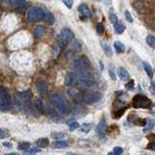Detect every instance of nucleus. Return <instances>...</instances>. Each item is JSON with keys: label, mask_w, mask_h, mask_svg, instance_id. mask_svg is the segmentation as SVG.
Returning a JSON list of instances; mask_svg holds the SVG:
<instances>
[{"label": "nucleus", "mask_w": 155, "mask_h": 155, "mask_svg": "<svg viewBox=\"0 0 155 155\" xmlns=\"http://www.w3.org/2000/svg\"><path fill=\"white\" fill-rule=\"evenodd\" d=\"M11 4L13 6H15V7H16L20 12L23 13V12H25L26 9L28 8L29 2L23 1V0H13V1H11Z\"/></svg>", "instance_id": "1a4fd4ad"}, {"label": "nucleus", "mask_w": 155, "mask_h": 155, "mask_svg": "<svg viewBox=\"0 0 155 155\" xmlns=\"http://www.w3.org/2000/svg\"><path fill=\"white\" fill-rule=\"evenodd\" d=\"M44 16V10L41 8H32L28 12V20L32 22H40L43 20Z\"/></svg>", "instance_id": "423d86ee"}, {"label": "nucleus", "mask_w": 155, "mask_h": 155, "mask_svg": "<svg viewBox=\"0 0 155 155\" xmlns=\"http://www.w3.org/2000/svg\"><path fill=\"white\" fill-rule=\"evenodd\" d=\"M37 90L42 96H45L47 94V84L45 81H39L37 84Z\"/></svg>", "instance_id": "dca6fc26"}, {"label": "nucleus", "mask_w": 155, "mask_h": 155, "mask_svg": "<svg viewBox=\"0 0 155 155\" xmlns=\"http://www.w3.org/2000/svg\"><path fill=\"white\" fill-rule=\"evenodd\" d=\"M3 145L4 147H8V148H11L13 145H12V144H10V142H3Z\"/></svg>", "instance_id": "c03bdc74"}, {"label": "nucleus", "mask_w": 155, "mask_h": 155, "mask_svg": "<svg viewBox=\"0 0 155 155\" xmlns=\"http://www.w3.org/2000/svg\"><path fill=\"white\" fill-rule=\"evenodd\" d=\"M73 68L77 72V74H83V73L88 72L90 68V62L86 57H80L76 59L73 63Z\"/></svg>", "instance_id": "7ed1b4c3"}, {"label": "nucleus", "mask_w": 155, "mask_h": 155, "mask_svg": "<svg viewBox=\"0 0 155 155\" xmlns=\"http://www.w3.org/2000/svg\"><path fill=\"white\" fill-rule=\"evenodd\" d=\"M5 155H19V154L16 153V152H14V153H8V154H5Z\"/></svg>", "instance_id": "a18cd8bd"}, {"label": "nucleus", "mask_w": 155, "mask_h": 155, "mask_svg": "<svg viewBox=\"0 0 155 155\" xmlns=\"http://www.w3.org/2000/svg\"><path fill=\"white\" fill-rule=\"evenodd\" d=\"M43 20L46 23H53V20H54V18H53V15L50 13V12H48L47 10H44V16H43Z\"/></svg>", "instance_id": "2eb2a0df"}, {"label": "nucleus", "mask_w": 155, "mask_h": 155, "mask_svg": "<svg viewBox=\"0 0 155 155\" xmlns=\"http://www.w3.org/2000/svg\"><path fill=\"white\" fill-rule=\"evenodd\" d=\"M31 90H26V91H24V92H22V93H19L18 94V97L20 99V100H22L23 102H26V101H28V100L31 98Z\"/></svg>", "instance_id": "f3484780"}, {"label": "nucleus", "mask_w": 155, "mask_h": 155, "mask_svg": "<svg viewBox=\"0 0 155 155\" xmlns=\"http://www.w3.org/2000/svg\"><path fill=\"white\" fill-rule=\"evenodd\" d=\"M125 18H126V20H127V22H133V18H132V16H131V14H130L128 11L125 12Z\"/></svg>", "instance_id": "ea45409f"}, {"label": "nucleus", "mask_w": 155, "mask_h": 155, "mask_svg": "<svg viewBox=\"0 0 155 155\" xmlns=\"http://www.w3.org/2000/svg\"><path fill=\"white\" fill-rule=\"evenodd\" d=\"M154 123H155V121H154V119H152V118H149V119L147 120V127L144 129V133H147V132H149V131H151L152 130V128L154 127Z\"/></svg>", "instance_id": "393cba45"}, {"label": "nucleus", "mask_w": 155, "mask_h": 155, "mask_svg": "<svg viewBox=\"0 0 155 155\" xmlns=\"http://www.w3.org/2000/svg\"><path fill=\"white\" fill-rule=\"evenodd\" d=\"M131 4L138 13H144V12H147V7H145L144 3L142 1H134Z\"/></svg>", "instance_id": "f8f14e48"}, {"label": "nucleus", "mask_w": 155, "mask_h": 155, "mask_svg": "<svg viewBox=\"0 0 155 155\" xmlns=\"http://www.w3.org/2000/svg\"><path fill=\"white\" fill-rule=\"evenodd\" d=\"M80 127V124H79L77 121H73V122L69 123V128L70 131H75L76 129H78Z\"/></svg>", "instance_id": "473e14b6"}, {"label": "nucleus", "mask_w": 155, "mask_h": 155, "mask_svg": "<svg viewBox=\"0 0 155 155\" xmlns=\"http://www.w3.org/2000/svg\"><path fill=\"white\" fill-rule=\"evenodd\" d=\"M114 47L115 51H116L117 53H123L124 51H125V46H124V45L121 43V42H119V41L114 42Z\"/></svg>", "instance_id": "6ab92c4d"}, {"label": "nucleus", "mask_w": 155, "mask_h": 155, "mask_svg": "<svg viewBox=\"0 0 155 155\" xmlns=\"http://www.w3.org/2000/svg\"><path fill=\"white\" fill-rule=\"evenodd\" d=\"M109 74H110L111 78H112V80H114V81H115V80H116V77H115L114 73L112 72V69H110V70H109Z\"/></svg>", "instance_id": "37998d69"}, {"label": "nucleus", "mask_w": 155, "mask_h": 155, "mask_svg": "<svg viewBox=\"0 0 155 155\" xmlns=\"http://www.w3.org/2000/svg\"><path fill=\"white\" fill-rule=\"evenodd\" d=\"M117 74H118V77L120 78L121 81H126L130 80V75H129V73L127 72V70L125 68L119 67V68L117 69Z\"/></svg>", "instance_id": "ddd939ff"}, {"label": "nucleus", "mask_w": 155, "mask_h": 155, "mask_svg": "<svg viewBox=\"0 0 155 155\" xmlns=\"http://www.w3.org/2000/svg\"><path fill=\"white\" fill-rule=\"evenodd\" d=\"M114 26L115 33H117V34H122L124 32V30H125V26H124L122 22H117Z\"/></svg>", "instance_id": "b1692460"}, {"label": "nucleus", "mask_w": 155, "mask_h": 155, "mask_svg": "<svg viewBox=\"0 0 155 155\" xmlns=\"http://www.w3.org/2000/svg\"><path fill=\"white\" fill-rule=\"evenodd\" d=\"M63 3H64V4H65L69 9L72 8V5H73V1H72V0H64V1H63Z\"/></svg>", "instance_id": "79ce46f5"}, {"label": "nucleus", "mask_w": 155, "mask_h": 155, "mask_svg": "<svg viewBox=\"0 0 155 155\" xmlns=\"http://www.w3.org/2000/svg\"><path fill=\"white\" fill-rule=\"evenodd\" d=\"M78 78L77 86L81 89H92L96 86V81L94 80L93 76L89 72L83 73V74L76 75Z\"/></svg>", "instance_id": "f03ea898"}, {"label": "nucleus", "mask_w": 155, "mask_h": 155, "mask_svg": "<svg viewBox=\"0 0 155 155\" xmlns=\"http://www.w3.org/2000/svg\"><path fill=\"white\" fill-rule=\"evenodd\" d=\"M101 47H102V48L104 50V51H105V53L107 54V56H109V57H111L112 55V48H111V47L109 46L106 42H101Z\"/></svg>", "instance_id": "4be33fe9"}, {"label": "nucleus", "mask_w": 155, "mask_h": 155, "mask_svg": "<svg viewBox=\"0 0 155 155\" xmlns=\"http://www.w3.org/2000/svg\"><path fill=\"white\" fill-rule=\"evenodd\" d=\"M102 98H103V94L100 92H96V91L84 93L81 96V99L86 103H88V104H94V103L99 102Z\"/></svg>", "instance_id": "39448f33"}, {"label": "nucleus", "mask_w": 155, "mask_h": 155, "mask_svg": "<svg viewBox=\"0 0 155 155\" xmlns=\"http://www.w3.org/2000/svg\"><path fill=\"white\" fill-rule=\"evenodd\" d=\"M48 140L47 138L40 139L36 142V145H37L38 147H48Z\"/></svg>", "instance_id": "a878e982"}, {"label": "nucleus", "mask_w": 155, "mask_h": 155, "mask_svg": "<svg viewBox=\"0 0 155 155\" xmlns=\"http://www.w3.org/2000/svg\"><path fill=\"white\" fill-rule=\"evenodd\" d=\"M96 132H97V135H98L100 138H104L105 137L106 132H107V122H106L105 119L100 120L99 123L97 124Z\"/></svg>", "instance_id": "9d476101"}, {"label": "nucleus", "mask_w": 155, "mask_h": 155, "mask_svg": "<svg viewBox=\"0 0 155 155\" xmlns=\"http://www.w3.org/2000/svg\"><path fill=\"white\" fill-rule=\"evenodd\" d=\"M45 35V28L43 26L39 25L34 29V36L36 38H42Z\"/></svg>", "instance_id": "412c9836"}, {"label": "nucleus", "mask_w": 155, "mask_h": 155, "mask_svg": "<svg viewBox=\"0 0 155 155\" xmlns=\"http://www.w3.org/2000/svg\"><path fill=\"white\" fill-rule=\"evenodd\" d=\"M78 10H79V13H80L81 16H83L86 18L90 17V10H89V8L87 7V5L81 4L80 6H79Z\"/></svg>", "instance_id": "4468645a"}, {"label": "nucleus", "mask_w": 155, "mask_h": 155, "mask_svg": "<svg viewBox=\"0 0 155 155\" xmlns=\"http://www.w3.org/2000/svg\"><path fill=\"white\" fill-rule=\"evenodd\" d=\"M48 115L54 121H61V117L59 116L58 112L54 111L53 109H48Z\"/></svg>", "instance_id": "aec40b11"}, {"label": "nucleus", "mask_w": 155, "mask_h": 155, "mask_svg": "<svg viewBox=\"0 0 155 155\" xmlns=\"http://www.w3.org/2000/svg\"><path fill=\"white\" fill-rule=\"evenodd\" d=\"M125 111H126V108H121L120 110H118L116 112H115L114 117V118H119L121 115L124 114V112H125Z\"/></svg>", "instance_id": "e433bc0d"}, {"label": "nucleus", "mask_w": 155, "mask_h": 155, "mask_svg": "<svg viewBox=\"0 0 155 155\" xmlns=\"http://www.w3.org/2000/svg\"><path fill=\"white\" fill-rule=\"evenodd\" d=\"M40 152V149L36 147H30L27 150H25L23 152V155H35L36 153Z\"/></svg>", "instance_id": "c85d7f7f"}, {"label": "nucleus", "mask_w": 155, "mask_h": 155, "mask_svg": "<svg viewBox=\"0 0 155 155\" xmlns=\"http://www.w3.org/2000/svg\"><path fill=\"white\" fill-rule=\"evenodd\" d=\"M147 43L152 48H155V36L148 35L147 37Z\"/></svg>", "instance_id": "c756f323"}, {"label": "nucleus", "mask_w": 155, "mask_h": 155, "mask_svg": "<svg viewBox=\"0 0 155 155\" xmlns=\"http://www.w3.org/2000/svg\"><path fill=\"white\" fill-rule=\"evenodd\" d=\"M108 155H114V152H110V153H108Z\"/></svg>", "instance_id": "09e8293b"}, {"label": "nucleus", "mask_w": 155, "mask_h": 155, "mask_svg": "<svg viewBox=\"0 0 155 155\" xmlns=\"http://www.w3.org/2000/svg\"><path fill=\"white\" fill-rule=\"evenodd\" d=\"M68 145H69V142L66 141H57L51 144V147L53 148H57V149L58 148H66Z\"/></svg>", "instance_id": "a211bd4d"}, {"label": "nucleus", "mask_w": 155, "mask_h": 155, "mask_svg": "<svg viewBox=\"0 0 155 155\" xmlns=\"http://www.w3.org/2000/svg\"><path fill=\"white\" fill-rule=\"evenodd\" d=\"M96 30H97V33H98L99 35H102L103 33H104L105 28H104V25H103V23H102V22H99L98 24H97Z\"/></svg>", "instance_id": "72a5a7b5"}, {"label": "nucleus", "mask_w": 155, "mask_h": 155, "mask_svg": "<svg viewBox=\"0 0 155 155\" xmlns=\"http://www.w3.org/2000/svg\"><path fill=\"white\" fill-rule=\"evenodd\" d=\"M112 152H114V155H120L123 152V148L120 147H115L114 148V151H112Z\"/></svg>", "instance_id": "4c0bfd02"}, {"label": "nucleus", "mask_w": 155, "mask_h": 155, "mask_svg": "<svg viewBox=\"0 0 155 155\" xmlns=\"http://www.w3.org/2000/svg\"><path fill=\"white\" fill-rule=\"evenodd\" d=\"M74 38H75V34L73 33L72 30H70L68 28L62 29L61 32H60V39L65 44H69L70 42L74 40Z\"/></svg>", "instance_id": "0eeeda50"}, {"label": "nucleus", "mask_w": 155, "mask_h": 155, "mask_svg": "<svg viewBox=\"0 0 155 155\" xmlns=\"http://www.w3.org/2000/svg\"><path fill=\"white\" fill-rule=\"evenodd\" d=\"M66 155H76V154H74V153H71V152H68Z\"/></svg>", "instance_id": "49530a36"}, {"label": "nucleus", "mask_w": 155, "mask_h": 155, "mask_svg": "<svg viewBox=\"0 0 155 155\" xmlns=\"http://www.w3.org/2000/svg\"><path fill=\"white\" fill-rule=\"evenodd\" d=\"M132 105L135 109H142V108H148L151 106V101L149 98L147 96L138 94L133 98Z\"/></svg>", "instance_id": "20e7f679"}, {"label": "nucleus", "mask_w": 155, "mask_h": 155, "mask_svg": "<svg viewBox=\"0 0 155 155\" xmlns=\"http://www.w3.org/2000/svg\"><path fill=\"white\" fill-rule=\"evenodd\" d=\"M0 101H1L2 104L9 106V107H10L12 103V97L10 95V93L8 92V90L5 87H2V86H0Z\"/></svg>", "instance_id": "6e6552de"}, {"label": "nucleus", "mask_w": 155, "mask_h": 155, "mask_svg": "<svg viewBox=\"0 0 155 155\" xmlns=\"http://www.w3.org/2000/svg\"><path fill=\"white\" fill-rule=\"evenodd\" d=\"M28 147H30V144L27 142H22L19 144V149L20 150H24V149H28Z\"/></svg>", "instance_id": "f704fd0d"}, {"label": "nucleus", "mask_w": 155, "mask_h": 155, "mask_svg": "<svg viewBox=\"0 0 155 155\" xmlns=\"http://www.w3.org/2000/svg\"><path fill=\"white\" fill-rule=\"evenodd\" d=\"M144 71H145V73H147V75L148 76V77H149L150 79H152L153 78V70H152V68H151L149 63L144 62Z\"/></svg>", "instance_id": "5701e85b"}, {"label": "nucleus", "mask_w": 155, "mask_h": 155, "mask_svg": "<svg viewBox=\"0 0 155 155\" xmlns=\"http://www.w3.org/2000/svg\"><path fill=\"white\" fill-rule=\"evenodd\" d=\"M126 88L128 89V90L134 89V81H130L129 83L126 84Z\"/></svg>", "instance_id": "a19ab883"}, {"label": "nucleus", "mask_w": 155, "mask_h": 155, "mask_svg": "<svg viewBox=\"0 0 155 155\" xmlns=\"http://www.w3.org/2000/svg\"><path fill=\"white\" fill-rule=\"evenodd\" d=\"M35 109H36V111L39 112L40 114H44L45 112L43 103H42L41 100H37V101L35 102Z\"/></svg>", "instance_id": "bb28decb"}, {"label": "nucleus", "mask_w": 155, "mask_h": 155, "mask_svg": "<svg viewBox=\"0 0 155 155\" xmlns=\"http://www.w3.org/2000/svg\"><path fill=\"white\" fill-rule=\"evenodd\" d=\"M91 127H92V125H91L90 123H83V125H81V132L88 133L90 131Z\"/></svg>", "instance_id": "2f4dec72"}, {"label": "nucleus", "mask_w": 155, "mask_h": 155, "mask_svg": "<svg viewBox=\"0 0 155 155\" xmlns=\"http://www.w3.org/2000/svg\"><path fill=\"white\" fill-rule=\"evenodd\" d=\"M50 102L56 108V110L59 112H61L62 114H69L70 112H71V108H70L69 104L67 103L64 97L60 95V94H53V95H51Z\"/></svg>", "instance_id": "f257e3e1"}, {"label": "nucleus", "mask_w": 155, "mask_h": 155, "mask_svg": "<svg viewBox=\"0 0 155 155\" xmlns=\"http://www.w3.org/2000/svg\"><path fill=\"white\" fill-rule=\"evenodd\" d=\"M77 81H78V78L77 76L73 73H68L65 77V84L67 86H77Z\"/></svg>", "instance_id": "9b49d317"}, {"label": "nucleus", "mask_w": 155, "mask_h": 155, "mask_svg": "<svg viewBox=\"0 0 155 155\" xmlns=\"http://www.w3.org/2000/svg\"><path fill=\"white\" fill-rule=\"evenodd\" d=\"M109 18H110V22H111L112 24H114V25L118 22L116 15L114 14V13H110V16H109Z\"/></svg>", "instance_id": "c9c22d12"}, {"label": "nucleus", "mask_w": 155, "mask_h": 155, "mask_svg": "<svg viewBox=\"0 0 155 155\" xmlns=\"http://www.w3.org/2000/svg\"><path fill=\"white\" fill-rule=\"evenodd\" d=\"M147 148H148V149L155 150V139L153 140V141H151L149 144L147 145Z\"/></svg>", "instance_id": "58836bf2"}, {"label": "nucleus", "mask_w": 155, "mask_h": 155, "mask_svg": "<svg viewBox=\"0 0 155 155\" xmlns=\"http://www.w3.org/2000/svg\"><path fill=\"white\" fill-rule=\"evenodd\" d=\"M152 87H153L154 90H155V83H152Z\"/></svg>", "instance_id": "de8ad7c7"}, {"label": "nucleus", "mask_w": 155, "mask_h": 155, "mask_svg": "<svg viewBox=\"0 0 155 155\" xmlns=\"http://www.w3.org/2000/svg\"><path fill=\"white\" fill-rule=\"evenodd\" d=\"M51 138L54 139V140H63V139L67 138V134H65V133H59V132L53 133V134H51Z\"/></svg>", "instance_id": "cd10ccee"}, {"label": "nucleus", "mask_w": 155, "mask_h": 155, "mask_svg": "<svg viewBox=\"0 0 155 155\" xmlns=\"http://www.w3.org/2000/svg\"><path fill=\"white\" fill-rule=\"evenodd\" d=\"M10 136V131L6 128H1L0 129V139H5L8 138Z\"/></svg>", "instance_id": "7c9ffc66"}]
</instances>
